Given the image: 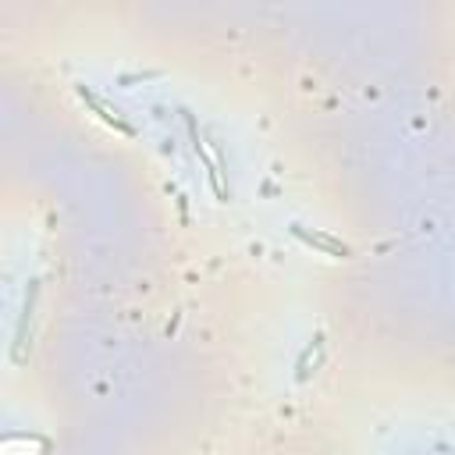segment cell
I'll return each instance as SVG.
<instances>
[{"mask_svg":"<svg viewBox=\"0 0 455 455\" xmlns=\"http://www.w3.org/2000/svg\"><path fill=\"white\" fill-rule=\"evenodd\" d=\"M291 235H295V238H302L306 245L320 249L323 256H334V259H345V256H352L345 242H338V238H331V235H323V231H309V228H302V224H291Z\"/></svg>","mask_w":455,"mask_h":455,"instance_id":"cell-1","label":"cell"},{"mask_svg":"<svg viewBox=\"0 0 455 455\" xmlns=\"http://www.w3.org/2000/svg\"><path fill=\"white\" fill-rule=\"evenodd\" d=\"M192 146H196V156L206 164V171H210V181H213V192L220 196V199H228V192H224V185H220V164H217V156L203 146V139H199V132L192 128Z\"/></svg>","mask_w":455,"mask_h":455,"instance_id":"cell-3","label":"cell"},{"mask_svg":"<svg viewBox=\"0 0 455 455\" xmlns=\"http://www.w3.org/2000/svg\"><path fill=\"white\" fill-rule=\"evenodd\" d=\"M78 96H82V103H85V107H92V110L100 114V121H103V124H110L114 132H121V135H128V139L135 135V132H132V124H128V121H121L117 114H110V110L103 107V100H100V96H96L92 89H85V85H78Z\"/></svg>","mask_w":455,"mask_h":455,"instance_id":"cell-2","label":"cell"}]
</instances>
